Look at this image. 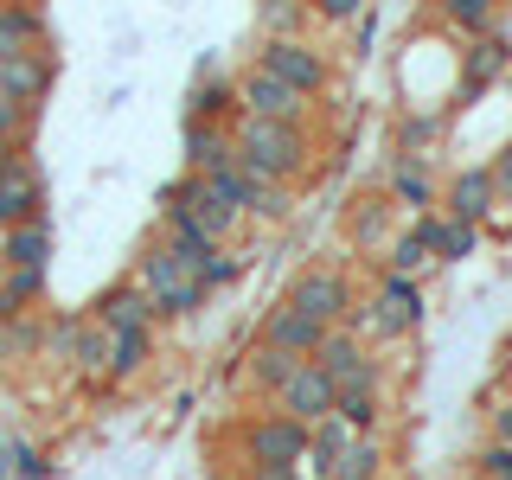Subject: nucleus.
Returning a JSON list of instances; mask_svg holds the SVG:
<instances>
[{"instance_id": "b1692460", "label": "nucleus", "mask_w": 512, "mask_h": 480, "mask_svg": "<svg viewBox=\"0 0 512 480\" xmlns=\"http://www.w3.org/2000/svg\"><path fill=\"white\" fill-rule=\"evenodd\" d=\"M436 13H442V26H455V32H468V39H480V32L500 26L506 0H436Z\"/></svg>"}, {"instance_id": "f8f14e48", "label": "nucleus", "mask_w": 512, "mask_h": 480, "mask_svg": "<svg viewBox=\"0 0 512 480\" xmlns=\"http://www.w3.org/2000/svg\"><path fill=\"white\" fill-rule=\"evenodd\" d=\"M167 205H180V212H186V218H199V224H205V231H212V237H218V244H224V237H231V231H237V224H244V218H237V212H231V205H224V199H218V192H212V186H205V173H186V180H180V186H173V192H167Z\"/></svg>"}, {"instance_id": "39448f33", "label": "nucleus", "mask_w": 512, "mask_h": 480, "mask_svg": "<svg viewBox=\"0 0 512 480\" xmlns=\"http://www.w3.org/2000/svg\"><path fill=\"white\" fill-rule=\"evenodd\" d=\"M282 301H288V308H301L308 320H320V327H340L359 295H352V282L340 276V269H301V276L288 282Z\"/></svg>"}, {"instance_id": "6e6552de", "label": "nucleus", "mask_w": 512, "mask_h": 480, "mask_svg": "<svg viewBox=\"0 0 512 480\" xmlns=\"http://www.w3.org/2000/svg\"><path fill=\"white\" fill-rule=\"evenodd\" d=\"M308 359L333 378V391H352V384H378V359L365 352L359 333H346V327H327V340H320Z\"/></svg>"}, {"instance_id": "9d476101", "label": "nucleus", "mask_w": 512, "mask_h": 480, "mask_svg": "<svg viewBox=\"0 0 512 480\" xmlns=\"http://www.w3.org/2000/svg\"><path fill=\"white\" fill-rule=\"evenodd\" d=\"M333 397H340V391H333V378L320 372L314 359H301L295 372H288V384L276 391V410H288L295 423H308V429H314L320 416H333Z\"/></svg>"}, {"instance_id": "f3484780", "label": "nucleus", "mask_w": 512, "mask_h": 480, "mask_svg": "<svg viewBox=\"0 0 512 480\" xmlns=\"http://www.w3.org/2000/svg\"><path fill=\"white\" fill-rule=\"evenodd\" d=\"M416 224H423V237H429V256H436V263H461V256H474V244H480V224H468V218L423 212Z\"/></svg>"}, {"instance_id": "dca6fc26", "label": "nucleus", "mask_w": 512, "mask_h": 480, "mask_svg": "<svg viewBox=\"0 0 512 480\" xmlns=\"http://www.w3.org/2000/svg\"><path fill=\"white\" fill-rule=\"evenodd\" d=\"M224 160H237L231 122H192L186 116V173H212Z\"/></svg>"}, {"instance_id": "4be33fe9", "label": "nucleus", "mask_w": 512, "mask_h": 480, "mask_svg": "<svg viewBox=\"0 0 512 480\" xmlns=\"http://www.w3.org/2000/svg\"><path fill=\"white\" fill-rule=\"evenodd\" d=\"M391 199L410 205V212H429V205H436V180L423 173V154H397L391 160Z\"/></svg>"}, {"instance_id": "72a5a7b5", "label": "nucleus", "mask_w": 512, "mask_h": 480, "mask_svg": "<svg viewBox=\"0 0 512 480\" xmlns=\"http://www.w3.org/2000/svg\"><path fill=\"white\" fill-rule=\"evenodd\" d=\"M384 256H391V269L397 276H416V269H429L436 256H429V237H423V224H410L397 244H384Z\"/></svg>"}, {"instance_id": "f257e3e1", "label": "nucleus", "mask_w": 512, "mask_h": 480, "mask_svg": "<svg viewBox=\"0 0 512 480\" xmlns=\"http://www.w3.org/2000/svg\"><path fill=\"white\" fill-rule=\"evenodd\" d=\"M231 141H237V167L256 173V180H282L295 186L314 160V135L308 122H269V116H237L231 122Z\"/></svg>"}, {"instance_id": "37998d69", "label": "nucleus", "mask_w": 512, "mask_h": 480, "mask_svg": "<svg viewBox=\"0 0 512 480\" xmlns=\"http://www.w3.org/2000/svg\"><path fill=\"white\" fill-rule=\"evenodd\" d=\"M244 480H295V468H282V461H256Z\"/></svg>"}, {"instance_id": "4c0bfd02", "label": "nucleus", "mask_w": 512, "mask_h": 480, "mask_svg": "<svg viewBox=\"0 0 512 480\" xmlns=\"http://www.w3.org/2000/svg\"><path fill=\"white\" fill-rule=\"evenodd\" d=\"M384 212H391V205H359V218H352V244H359V250H372L378 244V237H384Z\"/></svg>"}, {"instance_id": "4468645a", "label": "nucleus", "mask_w": 512, "mask_h": 480, "mask_svg": "<svg viewBox=\"0 0 512 480\" xmlns=\"http://www.w3.org/2000/svg\"><path fill=\"white\" fill-rule=\"evenodd\" d=\"M506 71H512V45L500 32H480L468 52H461V96H480L487 84H500Z\"/></svg>"}, {"instance_id": "20e7f679", "label": "nucleus", "mask_w": 512, "mask_h": 480, "mask_svg": "<svg viewBox=\"0 0 512 480\" xmlns=\"http://www.w3.org/2000/svg\"><path fill=\"white\" fill-rule=\"evenodd\" d=\"M45 218V173L26 148H0V231Z\"/></svg>"}, {"instance_id": "423d86ee", "label": "nucleus", "mask_w": 512, "mask_h": 480, "mask_svg": "<svg viewBox=\"0 0 512 480\" xmlns=\"http://www.w3.org/2000/svg\"><path fill=\"white\" fill-rule=\"evenodd\" d=\"M301 455H308V423H295L288 410H269V416H250L244 423V468H256V461L295 468Z\"/></svg>"}, {"instance_id": "393cba45", "label": "nucleus", "mask_w": 512, "mask_h": 480, "mask_svg": "<svg viewBox=\"0 0 512 480\" xmlns=\"http://www.w3.org/2000/svg\"><path fill=\"white\" fill-rule=\"evenodd\" d=\"M295 365H301V352L256 340V352H250V365H244V372H250V384H256V391H269V397H276L282 384H288V372H295Z\"/></svg>"}, {"instance_id": "58836bf2", "label": "nucleus", "mask_w": 512, "mask_h": 480, "mask_svg": "<svg viewBox=\"0 0 512 480\" xmlns=\"http://www.w3.org/2000/svg\"><path fill=\"white\" fill-rule=\"evenodd\" d=\"M26 116H32V109H20V103H7V96H0V148H20Z\"/></svg>"}, {"instance_id": "0eeeda50", "label": "nucleus", "mask_w": 512, "mask_h": 480, "mask_svg": "<svg viewBox=\"0 0 512 480\" xmlns=\"http://www.w3.org/2000/svg\"><path fill=\"white\" fill-rule=\"evenodd\" d=\"M365 314H372V340H404V333L423 327V295H416V276H397V269H384L378 295L365 301Z\"/></svg>"}, {"instance_id": "49530a36", "label": "nucleus", "mask_w": 512, "mask_h": 480, "mask_svg": "<svg viewBox=\"0 0 512 480\" xmlns=\"http://www.w3.org/2000/svg\"><path fill=\"white\" fill-rule=\"evenodd\" d=\"M218 480H231V474H218Z\"/></svg>"}, {"instance_id": "c03bdc74", "label": "nucleus", "mask_w": 512, "mask_h": 480, "mask_svg": "<svg viewBox=\"0 0 512 480\" xmlns=\"http://www.w3.org/2000/svg\"><path fill=\"white\" fill-rule=\"evenodd\" d=\"M13 7H39V0H13Z\"/></svg>"}, {"instance_id": "412c9836", "label": "nucleus", "mask_w": 512, "mask_h": 480, "mask_svg": "<svg viewBox=\"0 0 512 480\" xmlns=\"http://www.w3.org/2000/svg\"><path fill=\"white\" fill-rule=\"evenodd\" d=\"M186 116L192 122H237V77H205V84L186 90Z\"/></svg>"}, {"instance_id": "9b49d317", "label": "nucleus", "mask_w": 512, "mask_h": 480, "mask_svg": "<svg viewBox=\"0 0 512 480\" xmlns=\"http://www.w3.org/2000/svg\"><path fill=\"white\" fill-rule=\"evenodd\" d=\"M52 84H58V64H52L45 45L0 64V96H7V103H20V109H39L45 96H52Z\"/></svg>"}, {"instance_id": "a211bd4d", "label": "nucleus", "mask_w": 512, "mask_h": 480, "mask_svg": "<svg viewBox=\"0 0 512 480\" xmlns=\"http://www.w3.org/2000/svg\"><path fill=\"white\" fill-rule=\"evenodd\" d=\"M263 340H269V346H288V352H301V359H308V352L327 340V327H320V320H308L301 308H288V301H276V308H269V320H263Z\"/></svg>"}, {"instance_id": "a878e982", "label": "nucleus", "mask_w": 512, "mask_h": 480, "mask_svg": "<svg viewBox=\"0 0 512 480\" xmlns=\"http://www.w3.org/2000/svg\"><path fill=\"white\" fill-rule=\"evenodd\" d=\"M333 416H340L352 436H372V429H378V416H384V404H378V384H352V391H340V397H333Z\"/></svg>"}, {"instance_id": "f704fd0d", "label": "nucleus", "mask_w": 512, "mask_h": 480, "mask_svg": "<svg viewBox=\"0 0 512 480\" xmlns=\"http://www.w3.org/2000/svg\"><path fill=\"white\" fill-rule=\"evenodd\" d=\"M0 474H13V480H45V455L32 442H0Z\"/></svg>"}, {"instance_id": "a18cd8bd", "label": "nucleus", "mask_w": 512, "mask_h": 480, "mask_svg": "<svg viewBox=\"0 0 512 480\" xmlns=\"http://www.w3.org/2000/svg\"><path fill=\"white\" fill-rule=\"evenodd\" d=\"M493 480H512V474H493Z\"/></svg>"}, {"instance_id": "cd10ccee", "label": "nucleus", "mask_w": 512, "mask_h": 480, "mask_svg": "<svg viewBox=\"0 0 512 480\" xmlns=\"http://www.w3.org/2000/svg\"><path fill=\"white\" fill-rule=\"evenodd\" d=\"M378 474H384V448H378V436H352L346 455L327 468V480H378Z\"/></svg>"}, {"instance_id": "bb28decb", "label": "nucleus", "mask_w": 512, "mask_h": 480, "mask_svg": "<svg viewBox=\"0 0 512 480\" xmlns=\"http://www.w3.org/2000/svg\"><path fill=\"white\" fill-rule=\"evenodd\" d=\"M346 442H352V429L340 423V416H320V423L308 429V455H301V461H314V474L327 480V468L346 455Z\"/></svg>"}, {"instance_id": "de8ad7c7", "label": "nucleus", "mask_w": 512, "mask_h": 480, "mask_svg": "<svg viewBox=\"0 0 512 480\" xmlns=\"http://www.w3.org/2000/svg\"><path fill=\"white\" fill-rule=\"evenodd\" d=\"M295 480H301V474H295ZM314 480H320V474H314Z\"/></svg>"}, {"instance_id": "7c9ffc66", "label": "nucleus", "mask_w": 512, "mask_h": 480, "mask_svg": "<svg viewBox=\"0 0 512 480\" xmlns=\"http://www.w3.org/2000/svg\"><path fill=\"white\" fill-rule=\"evenodd\" d=\"M39 288H45V269H7V282H0V320H20L39 301Z\"/></svg>"}, {"instance_id": "2eb2a0df", "label": "nucleus", "mask_w": 512, "mask_h": 480, "mask_svg": "<svg viewBox=\"0 0 512 480\" xmlns=\"http://www.w3.org/2000/svg\"><path fill=\"white\" fill-rule=\"evenodd\" d=\"M493 199H500V192H493V167H461L455 180H448V218H468V224H487L493 218Z\"/></svg>"}, {"instance_id": "5701e85b", "label": "nucleus", "mask_w": 512, "mask_h": 480, "mask_svg": "<svg viewBox=\"0 0 512 480\" xmlns=\"http://www.w3.org/2000/svg\"><path fill=\"white\" fill-rule=\"evenodd\" d=\"M0 256H7V269H45V256H52V224H45V218L13 224L7 244H0Z\"/></svg>"}, {"instance_id": "c85d7f7f", "label": "nucleus", "mask_w": 512, "mask_h": 480, "mask_svg": "<svg viewBox=\"0 0 512 480\" xmlns=\"http://www.w3.org/2000/svg\"><path fill=\"white\" fill-rule=\"evenodd\" d=\"M71 365H77L84 378H103V372H109V327H96V320H77Z\"/></svg>"}, {"instance_id": "6ab92c4d", "label": "nucleus", "mask_w": 512, "mask_h": 480, "mask_svg": "<svg viewBox=\"0 0 512 480\" xmlns=\"http://www.w3.org/2000/svg\"><path fill=\"white\" fill-rule=\"evenodd\" d=\"M39 45H45V13L0 0V64L20 58V52H39Z\"/></svg>"}, {"instance_id": "ea45409f", "label": "nucleus", "mask_w": 512, "mask_h": 480, "mask_svg": "<svg viewBox=\"0 0 512 480\" xmlns=\"http://www.w3.org/2000/svg\"><path fill=\"white\" fill-rule=\"evenodd\" d=\"M32 346V327H20V320H0V359L7 352H26Z\"/></svg>"}, {"instance_id": "f03ea898", "label": "nucleus", "mask_w": 512, "mask_h": 480, "mask_svg": "<svg viewBox=\"0 0 512 480\" xmlns=\"http://www.w3.org/2000/svg\"><path fill=\"white\" fill-rule=\"evenodd\" d=\"M135 282L148 288V301L160 308V320H192L205 308V288L199 276L180 263V250L167 244V237H154L148 250H141V263H135Z\"/></svg>"}, {"instance_id": "e433bc0d", "label": "nucleus", "mask_w": 512, "mask_h": 480, "mask_svg": "<svg viewBox=\"0 0 512 480\" xmlns=\"http://www.w3.org/2000/svg\"><path fill=\"white\" fill-rule=\"evenodd\" d=\"M365 7L372 0H308V13L320 26H352V20H365Z\"/></svg>"}, {"instance_id": "a19ab883", "label": "nucleus", "mask_w": 512, "mask_h": 480, "mask_svg": "<svg viewBox=\"0 0 512 480\" xmlns=\"http://www.w3.org/2000/svg\"><path fill=\"white\" fill-rule=\"evenodd\" d=\"M493 442L512 448V397H506V404H493Z\"/></svg>"}, {"instance_id": "7ed1b4c3", "label": "nucleus", "mask_w": 512, "mask_h": 480, "mask_svg": "<svg viewBox=\"0 0 512 480\" xmlns=\"http://www.w3.org/2000/svg\"><path fill=\"white\" fill-rule=\"evenodd\" d=\"M256 71H269V77H282L288 90H301L314 103V96H327V84H333V64H327V52H320L314 39H263L256 45Z\"/></svg>"}, {"instance_id": "c756f323", "label": "nucleus", "mask_w": 512, "mask_h": 480, "mask_svg": "<svg viewBox=\"0 0 512 480\" xmlns=\"http://www.w3.org/2000/svg\"><path fill=\"white\" fill-rule=\"evenodd\" d=\"M250 218L288 224V218H295V192H288L282 180H256V173H250Z\"/></svg>"}, {"instance_id": "79ce46f5", "label": "nucleus", "mask_w": 512, "mask_h": 480, "mask_svg": "<svg viewBox=\"0 0 512 480\" xmlns=\"http://www.w3.org/2000/svg\"><path fill=\"white\" fill-rule=\"evenodd\" d=\"M493 192H500V199H512V148L493 160Z\"/></svg>"}, {"instance_id": "ddd939ff", "label": "nucleus", "mask_w": 512, "mask_h": 480, "mask_svg": "<svg viewBox=\"0 0 512 480\" xmlns=\"http://www.w3.org/2000/svg\"><path fill=\"white\" fill-rule=\"evenodd\" d=\"M90 320H96V327H109V333H135V327H154L160 308L148 301V288H141V282H116L103 301H96Z\"/></svg>"}, {"instance_id": "c9c22d12", "label": "nucleus", "mask_w": 512, "mask_h": 480, "mask_svg": "<svg viewBox=\"0 0 512 480\" xmlns=\"http://www.w3.org/2000/svg\"><path fill=\"white\" fill-rule=\"evenodd\" d=\"M442 135V116H404L397 122V154H423Z\"/></svg>"}, {"instance_id": "1a4fd4ad", "label": "nucleus", "mask_w": 512, "mask_h": 480, "mask_svg": "<svg viewBox=\"0 0 512 480\" xmlns=\"http://www.w3.org/2000/svg\"><path fill=\"white\" fill-rule=\"evenodd\" d=\"M237 109H244V116H269V122H308V96L288 90L282 77L256 71V64L237 77Z\"/></svg>"}, {"instance_id": "473e14b6", "label": "nucleus", "mask_w": 512, "mask_h": 480, "mask_svg": "<svg viewBox=\"0 0 512 480\" xmlns=\"http://www.w3.org/2000/svg\"><path fill=\"white\" fill-rule=\"evenodd\" d=\"M308 20V0H263V39H295Z\"/></svg>"}, {"instance_id": "2f4dec72", "label": "nucleus", "mask_w": 512, "mask_h": 480, "mask_svg": "<svg viewBox=\"0 0 512 480\" xmlns=\"http://www.w3.org/2000/svg\"><path fill=\"white\" fill-rule=\"evenodd\" d=\"M205 186H212V192H218L224 205H231L237 218H250V173L237 167V160H224V167H212V173H205Z\"/></svg>"}, {"instance_id": "aec40b11", "label": "nucleus", "mask_w": 512, "mask_h": 480, "mask_svg": "<svg viewBox=\"0 0 512 480\" xmlns=\"http://www.w3.org/2000/svg\"><path fill=\"white\" fill-rule=\"evenodd\" d=\"M154 359V327H135V333H109V384H135Z\"/></svg>"}]
</instances>
